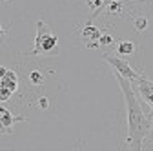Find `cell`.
<instances>
[{
  "instance_id": "obj_5",
  "label": "cell",
  "mask_w": 153,
  "mask_h": 151,
  "mask_svg": "<svg viewBox=\"0 0 153 151\" xmlns=\"http://www.w3.org/2000/svg\"><path fill=\"white\" fill-rule=\"evenodd\" d=\"M0 87H4V89H9L11 93L16 91L18 87V77H16V73L7 69V67H0Z\"/></svg>"
},
{
  "instance_id": "obj_9",
  "label": "cell",
  "mask_w": 153,
  "mask_h": 151,
  "mask_svg": "<svg viewBox=\"0 0 153 151\" xmlns=\"http://www.w3.org/2000/svg\"><path fill=\"white\" fill-rule=\"evenodd\" d=\"M142 151H153V109H151V129L142 142Z\"/></svg>"
},
{
  "instance_id": "obj_11",
  "label": "cell",
  "mask_w": 153,
  "mask_h": 151,
  "mask_svg": "<svg viewBox=\"0 0 153 151\" xmlns=\"http://www.w3.org/2000/svg\"><path fill=\"white\" fill-rule=\"evenodd\" d=\"M106 9H108L109 13H120V11H122V4L119 2V0H117V2H111V4H109Z\"/></svg>"
},
{
  "instance_id": "obj_15",
  "label": "cell",
  "mask_w": 153,
  "mask_h": 151,
  "mask_svg": "<svg viewBox=\"0 0 153 151\" xmlns=\"http://www.w3.org/2000/svg\"><path fill=\"white\" fill-rule=\"evenodd\" d=\"M135 151H142V147H140V149H135Z\"/></svg>"
},
{
  "instance_id": "obj_1",
  "label": "cell",
  "mask_w": 153,
  "mask_h": 151,
  "mask_svg": "<svg viewBox=\"0 0 153 151\" xmlns=\"http://www.w3.org/2000/svg\"><path fill=\"white\" fill-rule=\"evenodd\" d=\"M115 78H117L122 95L126 100V109H128V142L131 144L133 151L140 149L144 138L148 137L149 129H151V113L146 115L135 91H133V82H129L128 78H124L122 75H119L117 71H113Z\"/></svg>"
},
{
  "instance_id": "obj_13",
  "label": "cell",
  "mask_w": 153,
  "mask_h": 151,
  "mask_svg": "<svg viewBox=\"0 0 153 151\" xmlns=\"http://www.w3.org/2000/svg\"><path fill=\"white\" fill-rule=\"evenodd\" d=\"M99 42H100V46H104V44H109V42H111V36H109V35H102Z\"/></svg>"
},
{
  "instance_id": "obj_12",
  "label": "cell",
  "mask_w": 153,
  "mask_h": 151,
  "mask_svg": "<svg viewBox=\"0 0 153 151\" xmlns=\"http://www.w3.org/2000/svg\"><path fill=\"white\" fill-rule=\"evenodd\" d=\"M146 27V18H139V20L135 22V29H139V31H142Z\"/></svg>"
},
{
  "instance_id": "obj_3",
  "label": "cell",
  "mask_w": 153,
  "mask_h": 151,
  "mask_svg": "<svg viewBox=\"0 0 153 151\" xmlns=\"http://www.w3.org/2000/svg\"><path fill=\"white\" fill-rule=\"evenodd\" d=\"M104 60L115 69V71H117L119 75H122V77L124 78H128L129 82H133V84H135L137 80H139V77H140V75L135 71V69H133L129 64H128V60H124L122 58V56H115V55H104Z\"/></svg>"
},
{
  "instance_id": "obj_10",
  "label": "cell",
  "mask_w": 153,
  "mask_h": 151,
  "mask_svg": "<svg viewBox=\"0 0 153 151\" xmlns=\"http://www.w3.org/2000/svg\"><path fill=\"white\" fill-rule=\"evenodd\" d=\"M44 75L40 73V71H31L29 73V82L33 84V86H42L44 84Z\"/></svg>"
},
{
  "instance_id": "obj_2",
  "label": "cell",
  "mask_w": 153,
  "mask_h": 151,
  "mask_svg": "<svg viewBox=\"0 0 153 151\" xmlns=\"http://www.w3.org/2000/svg\"><path fill=\"white\" fill-rule=\"evenodd\" d=\"M56 44H59V36H56L44 20L36 22V35H35V44L33 49L29 51V55L36 56V55H48V53H55L56 51Z\"/></svg>"
},
{
  "instance_id": "obj_4",
  "label": "cell",
  "mask_w": 153,
  "mask_h": 151,
  "mask_svg": "<svg viewBox=\"0 0 153 151\" xmlns=\"http://www.w3.org/2000/svg\"><path fill=\"white\" fill-rule=\"evenodd\" d=\"M27 118L26 117H16L13 113L2 104L0 106V124H2V131H6L7 135H11V129H13V124L16 122H26Z\"/></svg>"
},
{
  "instance_id": "obj_6",
  "label": "cell",
  "mask_w": 153,
  "mask_h": 151,
  "mask_svg": "<svg viewBox=\"0 0 153 151\" xmlns=\"http://www.w3.org/2000/svg\"><path fill=\"white\" fill-rule=\"evenodd\" d=\"M100 36H102V33L95 27V26H91V22L84 26V29H82V38L86 40L88 47H100V42H99Z\"/></svg>"
},
{
  "instance_id": "obj_7",
  "label": "cell",
  "mask_w": 153,
  "mask_h": 151,
  "mask_svg": "<svg viewBox=\"0 0 153 151\" xmlns=\"http://www.w3.org/2000/svg\"><path fill=\"white\" fill-rule=\"evenodd\" d=\"M137 87H139V93L142 95V98H144V100L149 104V107L153 109V82L140 75L139 80H137Z\"/></svg>"
},
{
  "instance_id": "obj_16",
  "label": "cell",
  "mask_w": 153,
  "mask_h": 151,
  "mask_svg": "<svg viewBox=\"0 0 153 151\" xmlns=\"http://www.w3.org/2000/svg\"><path fill=\"white\" fill-rule=\"evenodd\" d=\"M2 2H4V0H2Z\"/></svg>"
},
{
  "instance_id": "obj_14",
  "label": "cell",
  "mask_w": 153,
  "mask_h": 151,
  "mask_svg": "<svg viewBox=\"0 0 153 151\" xmlns=\"http://www.w3.org/2000/svg\"><path fill=\"white\" fill-rule=\"evenodd\" d=\"M38 104H40V109H46V107L49 106V100L44 97V98H40V100H38Z\"/></svg>"
},
{
  "instance_id": "obj_8",
  "label": "cell",
  "mask_w": 153,
  "mask_h": 151,
  "mask_svg": "<svg viewBox=\"0 0 153 151\" xmlns=\"http://www.w3.org/2000/svg\"><path fill=\"white\" fill-rule=\"evenodd\" d=\"M133 51H135V44L129 42V40H122V42L117 44V53H119V56H128V55H131Z\"/></svg>"
}]
</instances>
